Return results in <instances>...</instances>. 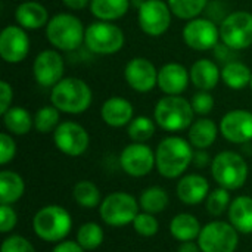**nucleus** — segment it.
<instances>
[{"mask_svg": "<svg viewBox=\"0 0 252 252\" xmlns=\"http://www.w3.org/2000/svg\"><path fill=\"white\" fill-rule=\"evenodd\" d=\"M190 103H192V108H193L195 114L199 115V117H205L214 109V97H213V94L210 92L199 90L198 93L193 94Z\"/></svg>", "mask_w": 252, "mask_h": 252, "instance_id": "39", "label": "nucleus"}, {"mask_svg": "<svg viewBox=\"0 0 252 252\" xmlns=\"http://www.w3.org/2000/svg\"><path fill=\"white\" fill-rule=\"evenodd\" d=\"M139 205L145 213L149 214H158L164 211L168 205V193L159 188V186H152L148 188L142 192L139 198Z\"/></svg>", "mask_w": 252, "mask_h": 252, "instance_id": "31", "label": "nucleus"}, {"mask_svg": "<svg viewBox=\"0 0 252 252\" xmlns=\"http://www.w3.org/2000/svg\"><path fill=\"white\" fill-rule=\"evenodd\" d=\"M183 41L196 52L216 49L220 41V27L210 18H193L183 27Z\"/></svg>", "mask_w": 252, "mask_h": 252, "instance_id": "12", "label": "nucleus"}, {"mask_svg": "<svg viewBox=\"0 0 252 252\" xmlns=\"http://www.w3.org/2000/svg\"><path fill=\"white\" fill-rule=\"evenodd\" d=\"M167 3L173 15L185 21L198 18L208 6V0H167Z\"/></svg>", "mask_w": 252, "mask_h": 252, "instance_id": "32", "label": "nucleus"}, {"mask_svg": "<svg viewBox=\"0 0 252 252\" xmlns=\"http://www.w3.org/2000/svg\"><path fill=\"white\" fill-rule=\"evenodd\" d=\"M139 202L130 193L114 192L102 201L99 214L108 226L121 227L134 221L139 214Z\"/></svg>", "mask_w": 252, "mask_h": 252, "instance_id": "8", "label": "nucleus"}, {"mask_svg": "<svg viewBox=\"0 0 252 252\" xmlns=\"http://www.w3.org/2000/svg\"><path fill=\"white\" fill-rule=\"evenodd\" d=\"M93 100L90 86L77 77L62 78L56 86L52 87L50 102L61 112L78 115L86 112Z\"/></svg>", "mask_w": 252, "mask_h": 252, "instance_id": "2", "label": "nucleus"}, {"mask_svg": "<svg viewBox=\"0 0 252 252\" xmlns=\"http://www.w3.org/2000/svg\"><path fill=\"white\" fill-rule=\"evenodd\" d=\"M86 250L78 244V242H72V241H65L58 244L52 252H84Z\"/></svg>", "mask_w": 252, "mask_h": 252, "instance_id": "44", "label": "nucleus"}, {"mask_svg": "<svg viewBox=\"0 0 252 252\" xmlns=\"http://www.w3.org/2000/svg\"><path fill=\"white\" fill-rule=\"evenodd\" d=\"M18 221V216L15 213V210L7 205V204H1L0 207V232L1 233H7L10 232Z\"/></svg>", "mask_w": 252, "mask_h": 252, "instance_id": "42", "label": "nucleus"}, {"mask_svg": "<svg viewBox=\"0 0 252 252\" xmlns=\"http://www.w3.org/2000/svg\"><path fill=\"white\" fill-rule=\"evenodd\" d=\"M177 196L186 205H198L210 195V185L199 174H188L177 183Z\"/></svg>", "mask_w": 252, "mask_h": 252, "instance_id": "21", "label": "nucleus"}, {"mask_svg": "<svg viewBox=\"0 0 252 252\" xmlns=\"http://www.w3.org/2000/svg\"><path fill=\"white\" fill-rule=\"evenodd\" d=\"M252 71L248 65L241 61H232L223 65L221 80L223 83L233 90H242L251 84Z\"/></svg>", "mask_w": 252, "mask_h": 252, "instance_id": "27", "label": "nucleus"}, {"mask_svg": "<svg viewBox=\"0 0 252 252\" xmlns=\"http://www.w3.org/2000/svg\"><path fill=\"white\" fill-rule=\"evenodd\" d=\"M190 74L188 68L179 62H168L158 69V87L170 96L182 94L189 86Z\"/></svg>", "mask_w": 252, "mask_h": 252, "instance_id": "19", "label": "nucleus"}, {"mask_svg": "<svg viewBox=\"0 0 252 252\" xmlns=\"http://www.w3.org/2000/svg\"><path fill=\"white\" fill-rule=\"evenodd\" d=\"M72 227L69 213L59 205L41 208L32 219L34 233L46 242H59L68 236Z\"/></svg>", "mask_w": 252, "mask_h": 252, "instance_id": "5", "label": "nucleus"}, {"mask_svg": "<svg viewBox=\"0 0 252 252\" xmlns=\"http://www.w3.org/2000/svg\"><path fill=\"white\" fill-rule=\"evenodd\" d=\"M230 224L241 233H252V198L238 196L229 207Z\"/></svg>", "mask_w": 252, "mask_h": 252, "instance_id": "25", "label": "nucleus"}, {"mask_svg": "<svg viewBox=\"0 0 252 252\" xmlns=\"http://www.w3.org/2000/svg\"><path fill=\"white\" fill-rule=\"evenodd\" d=\"M15 19L18 25L25 30H40L47 25L50 18L47 9L41 3L35 0H27L16 6Z\"/></svg>", "mask_w": 252, "mask_h": 252, "instance_id": "22", "label": "nucleus"}, {"mask_svg": "<svg viewBox=\"0 0 252 252\" xmlns=\"http://www.w3.org/2000/svg\"><path fill=\"white\" fill-rule=\"evenodd\" d=\"M193 115L195 111L192 103L180 94H165L157 102L154 109V120L157 126L168 133L188 130L193 123Z\"/></svg>", "mask_w": 252, "mask_h": 252, "instance_id": "4", "label": "nucleus"}, {"mask_svg": "<svg viewBox=\"0 0 252 252\" xmlns=\"http://www.w3.org/2000/svg\"><path fill=\"white\" fill-rule=\"evenodd\" d=\"M250 87H251V90H252V78H251V84H250Z\"/></svg>", "mask_w": 252, "mask_h": 252, "instance_id": "48", "label": "nucleus"}, {"mask_svg": "<svg viewBox=\"0 0 252 252\" xmlns=\"http://www.w3.org/2000/svg\"><path fill=\"white\" fill-rule=\"evenodd\" d=\"M133 227L136 230V233H139L140 236L145 238H151L155 236L159 230V223L158 220L154 217V214L149 213H139L137 217L133 221Z\"/></svg>", "mask_w": 252, "mask_h": 252, "instance_id": "38", "label": "nucleus"}, {"mask_svg": "<svg viewBox=\"0 0 252 252\" xmlns=\"http://www.w3.org/2000/svg\"><path fill=\"white\" fill-rule=\"evenodd\" d=\"M86 28L72 13H56L46 25L47 41L59 52H72L84 43Z\"/></svg>", "mask_w": 252, "mask_h": 252, "instance_id": "3", "label": "nucleus"}, {"mask_svg": "<svg viewBox=\"0 0 252 252\" xmlns=\"http://www.w3.org/2000/svg\"><path fill=\"white\" fill-rule=\"evenodd\" d=\"M16 154V143L10 134L1 133L0 134V164L6 165L15 158Z\"/></svg>", "mask_w": 252, "mask_h": 252, "instance_id": "41", "label": "nucleus"}, {"mask_svg": "<svg viewBox=\"0 0 252 252\" xmlns=\"http://www.w3.org/2000/svg\"><path fill=\"white\" fill-rule=\"evenodd\" d=\"M201 230L202 229H201L198 219L188 213H182L176 216L170 223V232L173 238L180 242L195 241L199 236Z\"/></svg>", "mask_w": 252, "mask_h": 252, "instance_id": "30", "label": "nucleus"}, {"mask_svg": "<svg viewBox=\"0 0 252 252\" xmlns=\"http://www.w3.org/2000/svg\"><path fill=\"white\" fill-rule=\"evenodd\" d=\"M55 146L68 157H80L83 155L90 143V137L87 130L74 121L61 123L53 131Z\"/></svg>", "mask_w": 252, "mask_h": 252, "instance_id": "13", "label": "nucleus"}, {"mask_svg": "<svg viewBox=\"0 0 252 252\" xmlns=\"http://www.w3.org/2000/svg\"><path fill=\"white\" fill-rule=\"evenodd\" d=\"M220 40L233 50H244L252 46V13L236 10L227 13L220 24Z\"/></svg>", "mask_w": 252, "mask_h": 252, "instance_id": "9", "label": "nucleus"}, {"mask_svg": "<svg viewBox=\"0 0 252 252\" xmlns=\"http://www.w3.org/2000/svg\"><path fill=\"white\" fill-rule=\"evenodd\" d=\"M12 99H13L12 86L7 81L1 80L0 81V114L1 115L12 106Z\"/></svg>", "mask_w": 252, "mask_h": 252, "instance_id": "43", "label": "nucleus"}, {"mask_svg": "<svg viewBox=\"0 0 252 252\" xmlns=\"http://www.w3.org/2000/svg\"><path fill=\"white\" fill-rule=\"evenodd\" d=\"M238 242V230L224 221L208 223L198 236L201 252H235Z\"/></svg>", "mask_w": 252, "mask_h": 252, "instance_id": "11", "label": "nucleus"}, {"mask_svg": "<svg viewBox=\"0 0 252 252\" xmlns=\"http://www.w3.org/2000/svg\"><path fill=\"white\" fill-rule=\"evenodd\" d=\"M59 118H61V111L56 106L53 105L41 106L34 115V127L38 133L55 131L56 127L61 124Z\"/></svg>", "mask_w": 252, "mask_h": 252, "instance_id": "36", "label": "nucleus"}, {"mask_svg": "<svg viewBox=\"0 0 252 252\" xmlns=\"http://www.w3.org/2000/svg\"><path fill=\"white\" fill-rule=\"evenodd\" d=\"M155 124L152 118L146 115H139L131 120V123L127 126V134L128 137L136 143H145L155 134Z\"/></svg>", "mask_w": 252, "mask_h": 252, "instance_id": "34", "label": "nucleus"}, {"mask_svg": "<svg viewBox=\"0 0 252 252\" xmlns=\"http://www.w3.org/2000/svg\"><path fill=\"white\" fill-rule=\"evenodd\" d=\"M62 3L71 10H81L90 4V0H62Z\"/></svg>", "mask_w": 252, "mask_h": 252, "instance_id": "46", "label": "nucleus"}, {"mask_svg": "<svg viewBox=\"0 0 252 252\" xmlns=\"http://www.w3.org/2000/svg\"><path fill=\"white\" fill-rule=\"evenodd\" d=\"M177 252H201V248L193 241H188V242H182Z\"/></svg>", "mask_w": 252, "mask_h": 252, "instance_id": "47", "label": "nucleus"}, {"mask_svg": "<svg viewBox=\"0 0 252 252\" xmlns=\"http://www.w3.org/2000/svg\"><path fill=\"white\" fill-rule=\"evenodd\" d=\"M124 78L130 89L137 93H149L158 86V69L146 58H133L124 68Z\"/></svg>", "mask_w": 252, "mask_h": 252, "instance_id": "16", "label": "nucleus"}, {"mask_svg": "<svg viewBox=\"0 0 252 252\" xmlns=\"http://www.w3.org/2000/svg\"><path fill=\"white\" fill-rule=\"evenodd\" d=\"M30 52V37L21 25H7L0 32V56L7 63L22 62Z\"/></svg>", "mask_w": 252, "mask_h": 252, "instance_id": "17", "label": "nucleus"}, {"mask_svg": "<svg viewBox=\"0 0 252 252\" xmlns=\"http://www.w3.org/2000/svg\"><path fill=\"white\" fill-rule=\"evenodd\" d=\"M157 170L165 179H177L193 161L190 142L183 137L170 136L159 142L155 152Z\"/></svg>", "mask_w": 252, "mask_h": 252, "instance_id": "1", "label": "nucleus"}, {"mask_svg": "<svg viewBox=\"0 0 252 252\" xmlns=\"http://www.w3.org/2000/svg\"><path fill=\"white\" fill-rule=\"evenodd\" d=\"M1 252H35V250L25 238L19 235H12L3 241Z\"/></svg>", "mask_w": 252, "mask_h": 252, "instance_id": "40", "label": "nucleus"}, {"mask_svg": "<svg viewBox=\"0 0 252 252\" xmlns=\"http://www.w3.org/2000/svg\"><path fill=\"white\" fill-rule=\"evenodd\" d=\"M219 131L220 128L213 120L198 118L189 127V142L196 149H207L216 142Z\"/></svg>", "mask_w": 252, "mask_h": 252, "instance_id": "24", "label": "nucleus"}, {"mask_svg": "<svg viewBox=\"0 0 252 252\" xmlns=\"http://www.w3.org/2000/svg\"><path fill=\"white\" fill-rule=\"evenodd\" d=\"M220 133L230 143H248L252 140V112L247 109H233L223 115Z\"/></svg>", "mask_w": 252, "mask_h": 252, "instance_id": "18", "label": "nucleus"}, {"mask_svg": "<svg viewBox=\"0 0 252 252\" xmlns=\"http://www.w3.org/2000/svg\"><path fill=\"white\" fill-rule=\"evenodd\" d=\"M230 204L232 202L229 190L224 188L216 189L210 192V195L207 196V211L213 217H220L221 214H224L229 210Z\"/></svg>", "mask_w": 252, "mask_h": 252, "instance_id": "37", "label": "nucleus"}, {"mask_svg": "<svg viewBox=\"0 0 252 252\" xmlns=\"http://www.w3.org/2000/svg\"><path fill=\"white\" fill-rule=\"evenodd\" d=\"M1 117L6 130L16 136H24L34 127V117L21 106H10Z\"/></svg>", "mask_w": 252, "mask_h": 252, "instance_id": "29", "label": "nucleus"}, {"mask_svg": "<svg viewBox=\"0 0 252 252\" xmlns=\"http://www.w3.org/2000/svg\"><path fill=\"white\" fill-rule=\"evenodd\" d=\"M133 115H134V109L131 102L120 96H112L106 99L100 108L102 121L114 128L128 126L134 118Z\"/></svg>", "mask_w": 252, "mask_h": 252, "instance_id": "20", "label": "nucleus"}, {"mask_svg": "<svg viewBox=\"0 0 252 252\" xmlns=\"http://www.w3.org/2000/svg\"><path fill=\"white\" fill-rule=\"evenodd\" d=\"M25 192V183L24 179L12 171V170H3L0 173V202L12 205L13 202L19 201L21 196Z\"/></svg>", "mask_w": 252, "mask_h": 252, "instance_id": "28", "label": "nucleus"}, {"mask_svg": "<svg viewBox=\"0 0 252 252\" xmlns=\"http://www.w3.org/2000/svg\"><path fill=\"white\" fill-rule=\"evenodd\" d=\"M90 13L97 21L114 22L130 9V0H90Z\"/></svg>", "mask_w": 252, "mask_h": 252, "instance_id": "26", "label": "nucleus"}, {"mask_svg": "<svg viewBox=\"0 0 252 252\" xmlns=\"http://www.w3.org/2000/svg\"><path fill=\"white\" fill-rule=\"evenodd\" d=\"M126 37L123 30L106 21H96L86 28L84 44L96 55H114L123 49Z\"/></svg>", "mask_w": 252, "mask_h": 252, "instance_id": "7", "label": "nucleus"}, {"mask_svg": "<svg viewBox=\"0 0 252 252\" xmlns=\"http://www.w3.org/2000/svg\"><path fill=\"white\" fill-rule=\"evenodd\" d=\"M211 174L220 188L236 190L241 189L248 179V164L239 154L224 151L213 159Z\"/></svg>", "mask_w": 252, "mask_h": 252, "instance_id": "6", "label": "nucleus"}, {"mask_svg": "<svg viewBox=\"0 0 252 252\" xmlns=\"http://www.w3.org/2000/svg\"><path fill=\"white\" fill-rule=\"evenodd\" d=\"M196 167L204 168L208 162H210V157L204 149H198V152L193 154V161H192Z\"/></svg>", "mask_w": 252, "mask_h": 252, "instance_id": "45", "label": "nucleus"}, {"mask_svg": "<svg viewBox=\"0 0 252 252\" xmlns=\"http://www.w3.org/2000/svg\"><path fill=\"white\" fill-rule=\"evenodd\" d=\"M171 9L164 0H143L139 4L137 22L149 37H161L171 25Z\"/></svg>", "mask_w": 252, "mask_h": 252, "instance_id": "10", "label": "nucleus"}, {"mask_svg": "<svg viewBox=\"0 0 252 252\" xmlns=\"http://www.w3.org/2000/svg\"><path fill=\"white\" fill-rule=\"evenodd\" d=\"M65 72L63 58L59 50L46 49L41 50L32 62V75L35 81L43 87H53L62 78Z\"/></svg>", "mask_w": 252, "mask_h": 252, "instance_id": "14", "label": "nucleus"}, {"mask_svg": "<svg viewBox=\"0 0 252 252\" xmlns=\"http://www.w3.org/2000/svg\"><path fill=\"white\" fill-rule=\"evenodd\" d=\"M190 83L204 92H211L221 80V69L211 59H198L190 66Z\"/></svg>", "mask_w": 252, "mask_h": 252, "instance_id": "23", "label": "nucleus"}, {"mask_svg": "<svg viewBox=\"0 0 252 252\" xmlns=\"http://www.w3.org/2000/svg\"><path fill=\"white\" fill-rule=\"evenodd\" d=\"M103 230L99 224L96 223H86L83 224L78 232H77V242L86 250V251H93L97 250L102 242H103Z\"/></svg>", "mask_w": 252, "mask_h": 252, "instance_id": "35", "label": "nucleus"}, {"mask_svg": "<svg viewBox=\"0 0 252 252\" xmlns=\"http://www.w3.org/2000/svg\"><path fill=\"white\" fill-rule=\"evenodd\" d=\"M72 195H74V199L75 202L83 207V208H94L99 205L100 202V192L97 189V186L89 180H81L78 182L75 186H74V190H72Z\"/></svg>", "mask_w": 252, "mask_h": 252, "instance_id": "33", "label": "nucleus"}, {"mask_svg": "<svg viewBox=\"0 0 252 252\" xmlns=\"http://www.w3.org/2000/svg\"><path fill=\"white\" fill-rule=\"evenodd\" d=\"M120 165L124 173L131 177H145L152 171L154 165H157L155 154L148 145L134 142L123 149Z\"/></svg>", "mask_w": 252, "mask_h": 252, "instance_id": "15", "label": "nucleus"}]
</instances>
